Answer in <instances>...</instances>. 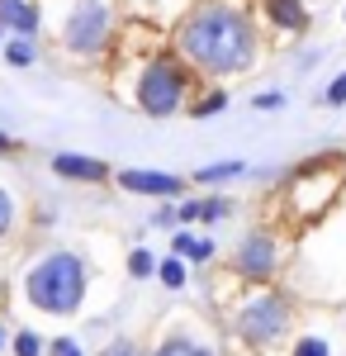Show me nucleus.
I'll return each mask as SVG.
<instances>
[{
	"label": "nucleus",
	"mask_w": 346,
	"mask_h": 356,
	"mask_svg": "<svg viewBox=\"0 0 346 356\" xmlns=\"http://www.w3.org/2000/svg\"><path fill=\"white\" fill-rule=\"evenodd\" d=\"M176 57L204 76H238L256 57V24L233 0H199L176 24Z\"/></svg>",
	"instance_id": "nucleus-1"
},
{
	"label": "nucleus",
	"mask_w": 346,
	"mask_h": 356,
	"mask_svg": "<svg viewBox=\"0 0 346 356\" xmlns=\"http://www.w3.org/2000/svg\"><path fill=\"white\" fill-rule=\"evenodd\" d=\"M24 295L43 314H76L85 300V261L76 252H48L43 261H33L24 275Z\"/></svg>",
	"instance_id": "nucleus-2"
},
{
	"label": "nucleus",
	"mask_w": 346,
	"mask_h": 356,
	"mask_svg": "<svg viewBox=\"0 0 346 356\" xmlns=\"http://www.w3.org/2000/svg\"><path fill=\"white\" fill-rule=\"evenodd\" d=\"M190 86H195V76H190V67L176 57V48L171 53H157L142 72H138V110L152 114V119H171V114L186 105Z\"/></svg>",
	"instance_id": "nucleus-3"
},
{
	"label": "nucleus",
	"mask_w": 346,
	"mask_h": 356,
	"mask_svg": "<svg viewBox=\"0 0 346 356\" xmlns=\"http://www.w3.org/2000/svg\"><path fill=\"white\" fill-rule=\"evenodd\" d=\"M337 186H342V157H322V162L299 166L290 181V214L294 219H318L332 204Z\"/></svg>",
	"instance_id": "nucleus-4"
},
{
	"label": "nucleus",
	"mask_w": 346,
	"mask_h": 356,
	"mask_svg": "<svg viewBox=\"0 0 346 356\" xmlns=\"http://www.w3.org/2000/svg\"><path fill=\"white\" fill-rule=\"evenodd\" d=\"M109 33H114V10L105 0H76L62 19V43L76 57H100L109 48Z\"/></svg>",
	"instance_id": "nucleus-5"
},
{
	"label": "nucleus",
	"mask_w": 346,
	"mask_h": 356,
	"mask_svg": "<svg viewBox=\"0 0 346 356\" xmlns=\"http://www.w3.org/2000/svg\"><path fill=\"white\" fill-rule=\"evenodd\" d=\"M285 332H290V304H285V295L256 290L238 309V337L247 347H275Z\"/></svg>",
	"instance_id": "nucleus-6"
},
{
	"label": "nucleus",
	"mask_w": 346,
	"mask_h": 356,
	"mask_svg": "<svg viewBox=\"0 0 346 356\" xmlns=\"http://www.w3.org/2000/svg\"><path fill=\"white\" fill-rule=\"evenodd\" d=\"M233 266H238V275H247V280H270L275 266H280V247H275L270 233H247L242 247H238V257H233Z\"/></svg>",
	"instance_id": "nucleus-7"
},
{
	"label": "nucleus",
	"mask_w": 346,
	"mask_h": 356,
	"mask_svg": "<svg viewBox=\"0 0 346 356\" xmlns=\"http://www.w3.org/2000/svg\"><path fill=\"white\" fill-rule=\"evenodd\" d=\"M114 181H119V191H129V195H152V200H176V195L186 191V181H181V176H171V171H138V166L119 171Z\"/></svg>",
	"instance_id": "nucleus-8"
},
{
	"label": "nucleus",
	"mask_w": 346,
	"mask_h": 356,
	"mask_svg": "<svg viewBox=\"0 0 346 356\" xmlns=\"http://www.w3.org/2000/svg\"><path fill=\"white\" fill-rule=\"evenodd\" d=\"M53 171L62 181H85V186H100L109 181V166L95 162V157H76V152H57L53 157Z\"/></svg>",
	"instance_id": "nucleus-9"
},
{
	"label": "nucleus",
	"mask_w": 346,
	"mask_h": 356,
	"mask_svg": "<svg viewBox=\"0 0 346 356\" xmlns=\"http://www.w3.org/2000/svg\"><path fill=\"white\" fill-rule=\"evenodd\" d=\"M38 24H43V15H38V5H33V0H0V29L33 38Z\"/></svg>",
	"instance_id": "nucleus-10"
},
{
	"label": "nucleus",
	"mask_w": 346,
	"mask_h": 356,
	"mask_svg": "<svg viewBox=\"0 0 346 356\" xmlns=\"http://www.w3.org/2000/svg\"><path fill=\"white\" fill-rule=\"evenodd\" d=\"M261 15H266L275 29H285V33H304V29H308L304 0H261Z\"/></svg>",
	"instance_id": "nucleus-11"
},
{
	"label": "nucleus",
	"mask_w": 346,
	"mask_h": 356,
	"mask_svg": "<svg viewBox=\"0 0 346 356\" xmlns=\"http://www.w3.org/2000/svg\"><path fill=\"white\" fill-rule=\"evenodd\" d=\"M5 62H10V67H33V62H38V43L24 38V33H15V38L5 43Z\"/></svg>",
	"instance_id": "nucleus-12"
},
{
	"label": "nucleus",
	"mask_w": 346,
	"mask_h": 356,
	"mask_svg": "<svg viewBox=\"0 0 346 356\" xmlns=\"http://www.w3.org/2000/svg\"><path fill=\"white\" fill-rule=\"evenodd\" d=\"M242 171H247L242 162H213V166H199L195 181H199V186H218V181H233V176H242Z\"/></svg>",
	"instance_id": "nucleus-13"
},
{
	"label": "nucleus",
	"mask_w": 346,
	"mask_h": 356,
	"mask_svg": "<svg viewBox=\"0 0 346 356\" xmlns=\"http://www.w3.org/2000/svg\"><path fill=\"white\" fill-rule=\"evenodd\" d=\"M157 275L166 290H181L186 285V257H166V261H157Z\"/></svg>",
	"instance_id": "nucleus-14"
},
{
	"label": "nucleus",
	"mask_w": 346,
	"mask_h": 356,
	"mask_svg": "<svg viewBox=\"0 0 346 356\" xmlns=\"http://www.w3.org/2000/svg\"><path fill=\"white\" fill-rule=\"evenodd\" d=\"M152 356H213V352L199 347V342H190V337H171V342H161Z\"/></svg>",
	"instance_id": "nucleus-15"
},
{
	"label": "nucleus",
	"mask_w": 346,
	"mask_h": 356,
	"mask_svg": "<svg viewBox=\"0 0 346 356\" xmlns=\"http://www.w3.org/2000/svg\"><path fill=\"white\" fill-rule=\"evenodd\" d=\"M129 275H133V280H147V275H157V257H152L147 247L129 252Z\"/></svg>",
	"instance_id": "nucleus-16"
},
{
	"label": "nucleus",
	"mask_w": 346,
	"mask_h": 356,
	"mask_svg": "<svg viewBox=\"0 0 346 356\" xmlns=\"http://www.w3.org/2000/svg\"><path fill=\"white\" fill-rule=\"evenodd\" d=\"M218 110H228V90H209L204 100H195V105H190L195 119H209V114H218Z\"/></svg>",
	"instance_id": "nucleus-17"
},
{
	"label": "nucleus",
	"mask_w": 346,
	"mask_h": 356,
	"mask_svg": "<svg viewBox=\"0 0 346 356\" xmlns=\"http://www.w3.org/2000/svg\"><path fill=\"white\" fill-rule=\"evenodd\" d=\"M228 214H233L228 200H199V219L204 223H218V219H228Z\"/></svg>",
	"instance_id": "nucleus-18"
},
{
	"label": "nucleus",
	"mask_w": 346,
	"mask_h": 356,
	"mask_svg": "<svg viewBox=\"0 0 346 356\" xmlns=\"http://www.w3.org/2000/svg\"><path fill=\"white\" fill-rule=\"evenodd\" d=\"M15 356H43V337L38 332H15Z\"/></svg>",
	"instance_id": "nucleus-19"
},
{
	"label": "nucleus",
	"mask_w": 346,
	"mask_h": 356,
	"mask_svg": "<svg viewBox=\"0 0 346 356\" xmlns=\"http://www.w3.org/2000/svg\"><path fill=\"white\" fill-rule=\"evenodd\" d=\"M294 356H332V347H327L322 337H299V342H294Z\"/></svg>",
	"instance_id": "nucleus-20"
},
{
	"label": "nucleus",
	"mask_w": 346,
	"mask_h": 356,
	"mask_svg": "<svg viewBox=\"0 0 346 356\" xmlns=\"http://www.w3.org/2000/svg\"><path fill=\"white\" fill-rule=\"evenodd\" d=\"M10 228H15V200H10V191L0 186V238H5Z\"/></svg>",
	"instance_id": "nucleus-21"
},
{
	"label": "nucleus",
	"mask_w": 346,
	"mask_h": 356,
	"mask_svg": "<svg viewBox=\"0 0 346 356\" xmlns=\"http://www.w3.org/2000/svg\"><path fill=\"white\" fill-rule=\"evenodd\" d=\"M100 356H142V347H138V342H129V337H119V342H109Z\"/></svg>",
	"instance_id": "nucleus-22"
},
{
	"label": "nucleus",
	"mask_w": 346,
	"mask_h": 356,
	"mask_svg": "<svg viewBox=\"0 0 346 356\" xmlns=\"http://www.w3.org/2000/svg\"><path fill=\"white\" fill-rule=\"evenodd\" d=\"M322 100H327V105H346V72L327 86V90H322Z\"/></svg>",
	"instance_id": "nucleus-23"
},
{
	"label": "nucleus",
	"mask_w": 346,
	"mask_h": 356,
	"mask_svg": "<svg viewBox=\"0 0 346 356\" xmlns=\"http://www.w3.org/2000/svg\"><path fill=\"white\" fill-rule=\"evenodd\" d=\"M280 105H285V95H280V90H266V95H256V100H252V110H280Z\"/></svg>",
	"instance_id": "nucleus-24"
},
{
	"label": "nucleus",
	"mask_w": 346,
	"mask_h": 356,
	"mask_svg": "<svg viewBox=\"0 0 346 356\" xmlns=\"http://www.w3.org/2000/svg\"><path fill=\"white\" fill-rule=\"evenodd\" d=\"M209 257H213L209 238H195V243H190V261H209Z\"/></svg>",
	"instance_id": "nucleus-25"
},
{
	"label": "nucleus",
	"mask_w": 346,
	"mask_h": 356,
	"mask_svg": "<svg viewBox=\"0 0 346 356\" xmlns=\"http://www.w3.org/2000/svg\"><path fill=\"white\" fill-rule=\"evenodd\" d=\"M5 152H15V138L10 134H0V157H5Z\"/></svg>",
	"instance_id": "nucleus-26"
},
{
	"label": "nucleus",
	"mask_w": 346,
	"mask_h": 356,
	"mask_svg": "<svg viewBox=\"0 0 346 356\" xmlns=\"http://www.w3.org/2000/svg\"><path fill=\"white\" fill-rule=\"evenodd\" d=\"M0 347H5V328H0Z\"/></svg>",
	"instance_id": "nucleus-27"
},
{
	"label": "nucleus",
	"mask_w": 346,
	"mask_h": 356,
	"mask_svg": "<svg viewBox=\"0 0 346 356\" xmlns=\"http://www.w3.org/2000/svg\"><path fill=\"white\" fill-rule=\"evenodd\" d=\"M142 5H157V0H142Z\"/></svg>",
	"instance_id": "nucleus-28"
}]
</instances>
